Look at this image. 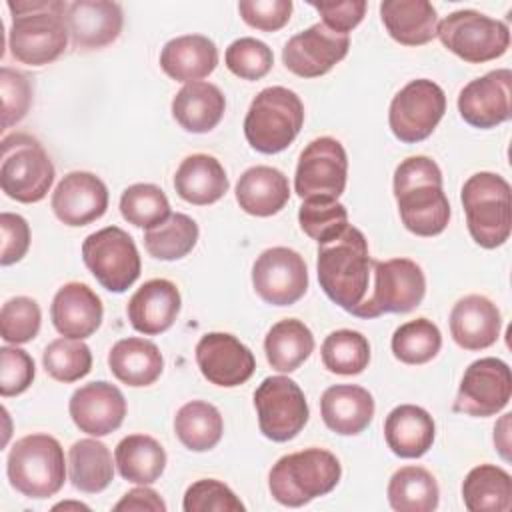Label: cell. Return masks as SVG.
Returning <instances> with one entry per match:
<instances>
[{"mask_svg": "<svg viewBox=\"0 0 512 512\" xmlns=\"http://www.w3.org/2000/svg\"><path fill=\"white\" fill-rule=\"evenodd\" d=\"M394 198L404 228L416 236L446 230L450 204L442 190V172L428 156H410L394 170Z\"/></svg>", "mask_w": 512, "mask_h": 512, "instance_id": "cell-1", "label": "cell"}, {"mask_svg": "<svg viewBox=\"0 0 512 512\" xmlns=\"http://www.w3.org/2000/svg\"><path fill=\"white\" fill-rule=\"evenodd\" d=\"M316 272L324 294L352 312L366 298L372 276V258L362 230L348 224L336 238L318 244Z\"/></svg>", "mask_w": 512, "mask_h": 512, "instance_id": "cell-2", "label": "cell"}, {"mask_svg": "<svg viewBox=\"0 0 512 512\" xmlns=\"http://www.w3.org/2000/svg\"><path fill=\"white\" fill-rule=\"evenodd\" d=\"M12 24L8 48L12 56L28 66H44L64 54L68 46L66 10L62 0L8 2Z\"/></svg>", "mask_w": 512, "mask_h": 512, "instance_id": "cell-3", "label": "cell"}, {"mask_svg": "<svg viewBox=\"0 0 512 512\" xmlns=\"http://www.w3.org/2000/svg\"><path fill=\"white\" fill-rule=\"evenodd\" d=\"M342 476L338 458L324 448H306L276 460L268 474V488L276 502L300 508L336 488Z\"/></svg>", "mask_w": 512, "mask_h": 512, "instance_id": "cell-4", "label": "cell"}, {"mask_svg": "<svg viewBox=\"0 0 512 512\" xmlns=\"http://www.w3.org/2000/svg\"><path fill=\"white\" fill-rule=\"evenodd\" d=\"M466 212V226L472 240L482 248H498L512 230L510 184L494 172L472 174L460 192Z\"/></svg>", "mask_w": 512, "mask_h": 512, "instance_id": "cell-5", "label": "cell"}, {"mask_svg": "<svg viewBox=\"0 0 512 512\" xmlns=\"http://www.w3.org/2000/svg\"><path fill=\"white\" fill-rule=\"evenodd\" d=\"M304 124L300 96L284 86H268L256 94L244 118L248 144L262 154L286 150Z\"/></svg>", "mask_w": 512, "mask_h": 512, "instance_id": "cell-6", "label": "cell"}, {"mask_svg": "<svg viewBox=\"0 0 512 512\" xmlns=\"http://www.w3.org/2000/svg\"><path fill=\"white\" fill-rule=\"evenodd\" d=\"M6 474L12 488L22 496L50 498L60 492L66 480L64 450L50 434H28L10 448Z\"/></svg>", "mask_w": 512, "mask_h": 512, "instance_id": "cell-7", "label": "cell"}, {"mask_svg": "<svg viewBox=\"0 0 512 512\" xmlns=\"http://www.w3.org/2000/svg\"><path fill=\"white\" fill-rule=\"evenodd\" d=\"M372 288L350 312L358 318H378L382 314H404L418 308L426 294L422 268L410 258L372 260Z\"/></svg>", "mask_w": 512, "mask_h": 512, "instance_id": "cell-8", "label": "cell"}, {"mask_svg": "<svg viewBox=\"0 0 512 512\" xmlns=\"http://www.w3.org/2000/svg\"><path fill=\"white\" fill-rule=\"evenodd\" d=\"M54 182V164L42 144L30 134H10L2 140L0 186L2 192L22 204L46 198Z\"/></svg>", "mask_w": 512, "mask_h": 512, "instance_id": "cell-9", "label": "cell"}, {"mask_svg": "<svg viewBox=\"0 0 512 512\" xmlns=\"http://www.w3.org/2000/svg\"><path fill=\"white\" fill-rule=\"evenodd\" d=\"M442 46L470 64H482L506 54L510 28L506 22L476 10H456L436 28Z\"/></svg>", "mask_w": 512, "mask_h": 512, "instance_id": "cell-10", "label": "cell"}, {"mask_svg": "<svg viewBox=\"0 0 512 512\" xmlns=\"http://www.w3.org/2000/svg\"><path fill=\"white\" fill-rule=\"evenodd\" d=\"M82 260L102 288L116 294L126 292L142 270L132 236L118 226H106L86 236L82 242Z\"/></svg>", "mask_w": 512, "mask_h": 512, "instance_id": "cell-11", "label": "cell"}, {"mask_svg": "<svg viewBox=\"0 0 512 512\" xmlns=\"http://www.w3.org/2000/svg\"><path fill=\"white\" fill-rule=\"evenodd\" d=\"M260 432L272 442L296 438L308 422L310 410L302 388L288 376H268L254 392Z\"/></svg>", "mask_w": 512, "mask_h": 512, "instance_id": "cell-12", "label": "cell"}, {"mask_svg": "<svg viewBox=\"0 0 512 512\" xmlns=\"http://www.w3.org/2000/svg\"><path fill=\"white\" fill-rule=\"evenodd\" d=\"M446 112L444 90L428 80L408 82L390 102L388 124L392 134L404 144L426 140Z\"/></svg>", "mask_w": 512, "mask_h": 512, "instance_id": "cell-13", "label": "cell"}, {"mask_svg": "<svg viewBox=\"0 0 512 512\" xmlns=\"http://www.w3.org/2000/svg\"><path fill=\"white\" fill-rule=\"evenodd\" d=\"M348 156L344 146L330 136L312 140L300 154L294 190L302 200H338L346 188Z\"/></svg>", "mask_w": 512, "mask_h": 512, "instance_id": "cell-14", "label": "cell"}, {"mask_svg": "<svg viewBox=\"0 0 512 512\" xmlns=\"http://www.w3.org/2000/svg\"><path fill=\"white\" fill-rule=\"evenodd\" d=\"M512 396V374L504 360L486 356L474 360L462 376L454 412L474 416V418H488L504 410Z\"/></svg>", "mask_w": 512, "mask_h": 512, "instance_id": "cell-15", "label": "cell"}, {"mask_svg": "<svg viewBox=\"0 0 512 512\" xmlns=\"http://www.w3.org/2000/svg\"><path fill=\"white\" fill-rule=\"evenodd\" d=\"M252 286L266 304L292 306L308 290L306 262L292 248H268L252 266Z\"/></svg>", "mask_w": 512, "mask_h": 512, "instance_id": "cell-16", "label": "cell"}, {"mask_svg": "<svg viewBox=\"0 0 512 512\" xmlns=\"http://www.w3.org/2000/svg\"><path fill=\"white\" fill-rule=\"evenodd\" d=\"M348 48V34H338L326 24L318 22L286 42L282 50V62L292 74L300 78H318L330 72L340 60H344Z\"/></svg>", "mask_w": 512, "mask_h": 512, "instance_id": "cell-17", "label": "cell"}, {"mask_svg": "<svg viewBox=\"0 0 512 512\" xmlns=\"http://www.w3.org/2000/svg\"><path fill=\"white\" fill-rule=\"evenodd\" d=\"M512 72L508 68L492 70L470 80L458 94V112L474 128L488 130L512 116Z\"/></svg>", "mask_w": 512, "mask_h": 512, "instance_id": "cell-18", "label": "cell"}, {"mask_svg": "<svg viewBox=\"0 0 512 512\" xmlns=\"http://www.w3.org/2000/svg\"><path fill=\"white\" fill-rule=\"evenodd\" d=\"M196 364L202 376L216 386L244 384L256 370L252 350L228 332H208L196 344Z\"/></svg>", "mask_w": 512, "mask_h": 512, "instance_id": "cell-19", "label": "cell"}, {"mask_svg": "<svg viewBox=\"0 0 512 512\" xmlns=\"http://www.w3.org/2000/svg\"><path fill=\"white\" fill-rule=\"evenodd\" d=\"M68 412L80 432L98 438L122 426L126 398L118 386L98 380L74 390L68 402Z\"/></svg>", "mask_w": 512, "mask_h": 512, "instance_id": "cell-20", "label": "cell"}, {"mask_svg": "<svg viewBox=\"0 0 512 512\" xmlns=\"http://www.w3.org/2000/svg\"><path fill=\"white\" fill-rule=\"evenodd\" d=\"M106 208L108 188L92 172L66 174L52 194V210L66 226H86L102 218Z\"/></svg>", "mask_w": 512, "mask_h": 512, "instance_id": "cell-21", "label": "cell"}, {"mask_svg": "<svg viewBox=\"0 0 512 512\" xmlns=\"http://www.w3.org/2000/svg\"><path fill=\"white\" fill-rule=\"evenodd\" d=\"M124 24L120 4L108 0H76L68 4L66 26L72 46L78 50H98L112 44Z\"/></svg>", "mask_w": 512, "mask_h": 512, "instance_id": "cell-22", "label": "cell"}, {"mask_svg": "<svg viewBox=\"0 0 512 512\" xmlns=\"http://www.w3.org/2000/svg\"><path fill=\"white\" fill-rule=\"evenodd\" d=\"M182 306L180 292L174 282L166 278H154L144 282L128 300L126 314L132 328L144 336H156L166 332Z\"/></svg>", "mask_w": 512, "mask_h": 512, "instance_id": "cell-23", "label": "cell"}, {"mask_svg": "<svg viewBox=\"0 0 512 512\" xmlns=\"http://www.w3.org/2000/svg\"><path fill=\"white\" fill-rule=\"evenodd\" d=\"M50 316L62 336L84 340L100 328L104 308L100 296L88 284L68 282L54 294Z\"/></svg>", "mask_w": 512, "mask_h": 512, "instance_id": "cell-24", "label": "cell"}, {"mask_svg": "<svg viewBox=\"0 0 512 512\" xmlns=\"http://www.w3.org/2000/svg\"><path fill=\"white\" fill-rule=\"evenodd\" d=\"M502 328L498 306L480 294H468L460 298L450 312V334L454 342L464 350L490 348Z\"/></svg>", "mask_w": 512, "mask_h": 512, "instance_id": "cell-25", "label": "cell"}, {"mask_svg": "<svg viewBox=\"0 0 512 512\" xmlns=\"http://www.w3.org/2000/svg\"><path fill=\"white\" fill-rule=\"evenodd\" d=\"M372 394L356 384H336L324 390L320 414L324 424L340 436H356L368 428L374 418Z\"/></svg>", "mask_w": 512, "mask_h": 512, "instance_id": "cell-26", "label": "cell"}, {"mask_svg": "<svg viewBox=\"0 0 512 512\" xmlns=\"http://www.w3.org/2000/svg\"><path fill=\"white\" fill-rule=\"evenodd\" d=\"M218 64L216 44L202 34H184L168 40L160 52V68L176 82H200Z\"/></svg>", "mask_w": 512, "mask_h": 512, "instance_id": "cell-27", "label": "cell"}, {"mask_svg": "<svg viewBox=\"0 0 512 512\" xmlns=\"http://www.w3.org/2000/svg\"><path fill=\"white\" fill-rule=\"evenodd\" d=\"M436 436V426L428 410L416 404L392 408L384 420V438L388 448L400 458L424 456Z\"/></svg>", "mask_w": 512, "mask_h": 512, "instance_id": "cell-28", "label": "cell"}, {"mask_svg": "<svg viewBox=\"0 0 512 512\" xmlns=\"http://www.w3.org/2000/svg\"><path fill=\"white\" fill-rule=\"evenodd\" d=\"M290 200L288 178L272 166H252L236 184V202L250 216H274Z\"/></svg>", "mask_w": 512, "mask_h": 512, "instance_id": "cell-29", "label": "cell"}, {"mask_svg": "<svg viewBox=\"0 0 512 512\" xmlns=\"http://www.w3.org/2000/svg\"><path fill=\"white\" fill-rule=\"evenodd\" d=\"M226 110V98L216 84L188 82L172 100L174 120L192 134H206L214 130Z\"/></svg>", "mask_w": 512, "mask_h": 512, "instance_id": "cell-30", "label": "cell"}, {"mask_svg": "<svg viewBox=\"0 0 512 512\" xmlns=\"http://www.w3.org/2000/svg\"><path fill=\"white\" fill-rule=\"evenodd\" d=\"M228 186L224 166L210 154L186 156L174 174L176 194L196 206L218 202L228 192Z\"/></svg>", "mask_w": 512, "mask_h": 512, "instance_id": "cell-31", "label": "cell"}, {"mask_svg": "<svg viewBox=\"0 0 512 512\" xmlns=\"http://www.w3.org/2000/svg\"><path fill=\"white\" fill-rule=\"evenodd\" d=\"M380 16L390 38L402 46H422L436 36L438 14L428 0H384Z\"/></svg>", "mask_w": 512, "mask_h": 512, "instance_id": "cell-32", "label": "cell"}, {"mask_svg": "<svg viewBox=\"0 0 512 512\" xmlns=\"http://www.w3.org/2000/svg\"><path fill=\"white\" fill-rule=\"evenodd\" d=\"M108 366L122 384L140 388L160 378L164 358L158 346L146 338H122L110 348Z\"/></svg>", "mask_w": 512, "mask_h": 512, "instance_id": "cell-33", "label": "cell"}, {"mask_svg": "<svg viewBox=\"0 0 512 512\" xmlns=\"http://www.w3.org/2000/svg\"><path fill=\"white\" fill-rule=\"evenodd\" d=\"M68 474L76 490L98 494L114 478V464L108 446L96 438H82L68 450Z\"/></svg>", "mask_w": 512, "mask_h": 512, "instance_id": "cell-34", "label": "cell"}, {"mask_svg": "<svg viewBox=\"0 0 512 512\" xmlns=\"http://www.w3.org/2000/svg\"><path fill=\"white\" fill-rule=\"evenodd\" d=\"M114 462L124 480L148 486L162 476L166 452L160 442L148 434H128L118 442Z\"/></svg>", "mask_w": 512, "mask_h": 512, "instance_id": "cell-35", "label": "cell"}, {"mask_svg": "<svg viewBox=\"0 0 512 512\" xmlns=\"http://www.w3.org/2000/svg\"><path fill=\"white\" fill-rule=\"evenodd\" d=\"M462 500L470 512H508L512 506V478L494 464L474 466L462 482Z\"/></svg>", "mask_w": 512, "mask_h": 512, "instance_id": "cell-36", "label": "cell"}, {"mask_svg": "<svg viewBox=\"0 0 512 512\" xmlns=\"http://www.w3.org/2000/svg\"><path fill=\"white\" fill-rule=\"evenodd\" d=\"M264 352L274 370L294 372L314 352V336L302 320L286 318L268 330Z\"/></svg>", "mask_w": 512, "mask_h": 512, "instance_id": "cell-37", "label": "cell"}, {"mask_svg": "<svg viewBox=\"0 0 512 512\" xmlns=\"http://www.w3.org/2000/svg\"><path fill=\"white\" fill-rule=\"evenodd\" d=\"M174 432L188 450L208 452L220 442L224 420L220 410L210 402L190 400L176 412Z\"/></svg>", "mask_w": 512, "mask_h": 512, "instance_id": "cell-38", "label": "cell"}, {"mask_svg": "<svg viewBox=\"0 0 512 512\" xmlns=\"http://www.w3.org/2000/svg\"><path fill=\"white\" fill-rule=\"evenodd\" d=\"M438 500V482L422 466H402L388 482V502L396 512H432Z\"/></svg>", "mask_w": 512, "mask_h": 512, "instance_id": "cell-39", "label": "cell"}, {"mask_svg": "<svg viewBox=\"0 0 512 512\" xmlns=\"http://www.w3.org/2000/svg\"><path fill=\"white\" fill-rule=\"evenodd\" d=\"M198 242V224L182 214L172 212L164 222L144 232V248L158 260H180Z\"/></svg>", "mask_w": 512, "mask_h": 512, "instance_id": "cell-40", "label": "cell"}, {"mask_svg": "<svg viewBox=\"0 0 512 512\" xmlns=\"http://www.w3.org/2000/svg\"><path fill=\"white\" fill-rule=\"evenodd\" d=\"M322 364L326 370L342 376H354L368 368L370 344L356 330H334L322 342Z\"/></svg>", "mask_w": 512, "mask_h": 512, "instance_id": "cell-41", "label": "cell"}, {"mask_svg": "<svg viewBox=\"0 0 512 512\" xmlns=\"http://www.w3.org/2000/svg\"><path fill=\"white\" fill-rule=\"evenodd\" d=\"M392 354L404 364H426L442 348V334L428 318H416L398 326L392 334Z\"/></svg>", "mask_w": 512, "mask_h": 512, "instance_id": "cell-42", "label": "cell"}, {"mask_svg": "<svg viewBox=\"0 0 512 512\" xmlns=\"http://www.w3.org/2000/svg\"><path fill=\"white\" fill-rule=\"evenodd\" d=\"M120 214L122 218L138 228H154L164 222L170 212V202L164 190L156 184H132L120 196Z\"/></svg>", "mask_w": 512, "mask_h": 512, "instance_id": "cell-43", "label": "cell"}, {"mask_svg": "<svg viewBox=\"0 0 512 512\" xmlns=\"http://www.w3.org/2000/svg\"><path fill=\"white\" fill-rule=\"evenodd\" d=\"M42 364L48 376L70 384L84 378L92 370V352L82 340L62 336L44 348Z\"/></svg>", "mask_w": 512, "mask_h": 512, "instance_id": "cell-44", "label": "cell"}, {"mask_svg": "<svg viewBox=\"0 0 512 512\" xmlns=\"http://www.w3.org/2000/svg\"><path fill=\"white\" fill-rule=\"evenodd\" d=\"M298 222L306 236L324 244L336 238L348 226V212L338 200H304L298 210Z\"/></svg>", "mask_w": 512, "mask_h": 512, "instance_id": "cell-45", "label": "cell"}, {"mask_svg": "<svg viewBox=\"0 0 512 512\" xmlns=\"http://www.w3.org/2000/svg\"><path fill=\"white\" fill-rule=\"evenodd\" d=\"M42 322V312L36 300L16 296L2 304L0 336L8 344H26L36 338Z\"/></svg>", "mask_w": 512, "mask_h": 512, "instance_id": "cell-46", "label": "cell"}, {"mask_svg": "<svg viewBox=\"0 0 512 512\" xmlns=\"http://www.w3.org/2000/svg\"><path fill=\"white\" fill-rule=\"evenodd\" d=\"M224 60L234 76L242 80H260L270 72L274 64V54L262 40L246 36L234 40L226 48Z\"/></svg>", "mask_w": 512, "mask_h": 512, "instance_id": "cell-47", "label": "cell"}, {"mask_svg": "<svg viewBox=\"0 0 512 512\" xmlns=\"http://www.w3.org/2000/svg\"><path fill=\"white\" fill-rule=\"evenodd\" d=\"M184 512H244L246 506L240 498L220 480L202 478L188 486L184 500Z\"/></svg>", "mask_w": 512, "mask_h": 512, "instance_id": "cell-48", "label": "cell"}, {"mask_svg": "<svg viewBox=\"0 0 512 512\" xmlns=\"http://www.w3.org/2000/svg\"><path fill=\"white\" fill-rule=\"evenodd\" d=\"M0 96H2V128L18 124L30 110L32 84L26 74L2 66L0 68Z\"/></svg>", "mask_w": 512, "mask_h": 512, "instance_id": "cell-49", "label": "cell"}, {"mask_svg": "<svg viewBox=\"0 0 512 512\" xmlns=\"http://www.w3.org/2000/svg\"><path fill=\"white\" fill-rule=\"evenodd\" d=\"M36 368L32 356L22 348H0V394L4 398L26 392L34 380Z\"/></svg>", "mask_w": 512, "mask_h": 512, "instance_id": "cell-50", "label": "cell"}, {"mask_svg": "<svg viewBox=\"0 0 512 512\" xmlns=\"http://www.w3.org/2000/svg\"><path fill=\"white\" fill-rule=\"evenodd\" d=\"M238 12L242 20L262 32H276L284 28L292 14L290 0H240Z\"/></svg>", "mask_w": 512, "mask_h": 512, "instance_id": "cell-51", "label": "cell"}, {"mask_svg": "<svg viewBox=\"0 0 512 512\" xmlns=\"http://www.w3.org/2000/svg\"><path fill=\"white\" fill-rule=\"evenodd\" d=\"M0 232H2V250L0 264L10 266L20 262L30 248V226L20 214L2 212L0 214Z\"/></svg>", "mask_w": 512, "mask_h": 512, "instance_id": "cell-52", "label": "cell"}, {"mask_svg": "<svg viewBox=\"0 0 512 512\" xmlns=\"http://www.w3.org/2000/svg\"><path fill=\"white\" fill-rule=\"evenodd\" d=\"M312 8H316L322 16V24H326L330 30L338 34H348L354 30L364 14H366V2L364 0H330V2H310Z\"/></svg>", "mask_w": 512, "mask_h": 512, "instance_id": "cell-53", "label": "cell"}, {"mask_svg": "<svg viewBox=\"0 0 512 512\" xmlns=\"http://www.w3.org/2000/svg\"><path fill=\"white\" fill-rule=\"evenodd\" d=\"M114 510L120 512V510H134V512H142V510H148V512H166V504L164 500L160 498V494L152 488H148L146 484L138 486V488H132L128 490L122 500H118L114 504Z\"/></svg>", "mask_w": 512, "mask_h": 512, "instance_id": "cell-54", "label": "cell"}, {"mask_svg": "<svg viewBox=\"0 0 512 512\" xmlns=\"http://www.w3.org/2000/svg\"><path fill=\"white\" fill-rule=\"evenodd\" d=\"M510 416L512 414H504L494 426V446L506 462L510 460Z\"/></svg>", "mask_w": 512, "mask_h": 512, "instance_id": "cell-55", "label": "cell"}, {"mask_svg": "<svg viewBox=\"0 0 512 512\" xmlns=\"http://www.w3.org/2000/svg\"><path fill=\"white\" fill-rule=\"evenodd\" d=\"M68 508H74V510H90L86 504H80V502H60L54 506V510H68Z\"/></svg>", "mask_w": 512, "mask_h": 512, "instance_id": "cell-56", "label": "cell"}]
</instances>
